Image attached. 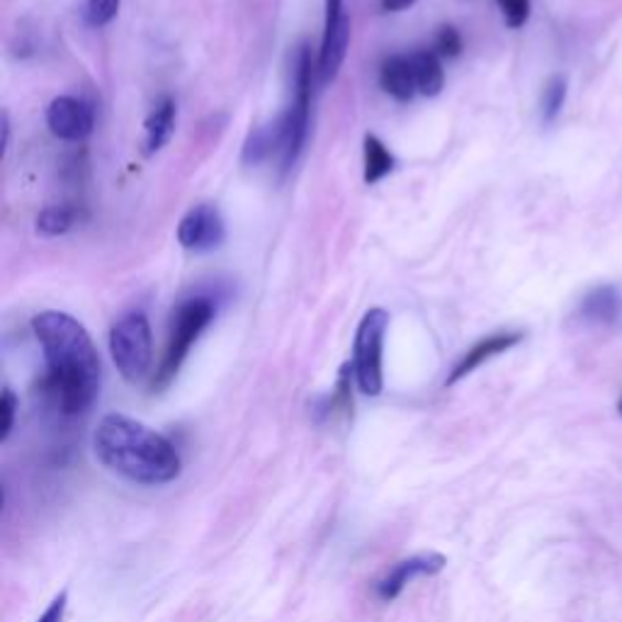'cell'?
<instances>
[{
    "label": "cell",
    "mask_w": 622,
    "mask_h": 622,
    "mask_svg": "<svg viewBox=\"0 0 622 622\" xmlns=\"http://www.w3.org/2000/svg\"><path fill=\"white\" fill-rule=\"evenodd\" d=\"M389 326V314L384 309H370L362 316L352 346V375H356L362 394H382V350L384 334Z\"/></svg>",
    "instance_id": "obj_5"
},
{
    "label": "cell",
    "mask_w": 622,
    "mask_h": 622,
    "mask_svg": "<svg viewBox=\"0 0 622 622\" xmlns=\"http://www.w3.org/2000/svg\"><path fill=\"white\" fill-rule=\"evenodd\" d=\"M173 129H176V103L170 101V97H164L149 115V119H146V154L161 151L168 139L173 137Z\"/></svg>",
    "instance_id": "obj_13"
},
{
    "label": "cell",
    "mask_w": 622,
    "mask_h": 622,
    "mask_svg": "<svg viewBox=\"0 0 622 622\" xmlns=\"http://www.w3.org/2000/svg\"><path fill=\"white\" fill-rule=\"evenodd\" d=\"M411 64H413V76H417V88L421 95L433 97L443 91L445 73L441 66V59H437L435 52L413 54Z\"/></svg>",
    "instance_id": "obj_14"
},
{
    "label": "cell",
    "mask_w": 622,
    "mask_h": 622,
    "mask_svg": "<svg viewBox=\"0 0 622 622\" xmlns=\"http://www.w3.org/2000/svg\"><path fill=\"white\" fill-rule=\"evenodd\" d=\"M380 85L384 88V93L394 97V101L409 103L411 97L419 93L411 56L394 54V56L384 59V64L380 68Z\"/></svg>",
    "instance_id": "obj_12"
},
{
    "label": "cell",
    "mask_w": 622,
    "mask_h": 622,
    "mask_svg": "<svg viewBox=\"0 0 622 622\" xmlns=\"http://www.w3.org/2000/svg\"><path fill=\"white\" fill-rule=\"evenodd\" d=\"M10 141V119H8V113H3V146H8Z\"/></svg>",
    "instance_id": "obj_25"
},
{
    "label": "cell",
    "mask_w": 622,
    "mask_h": 622,
    "mask_svg": "<svg viewBox=\"0 0 622 622\" xmlns=\"http://www.w3.org/2000/svg\"><path fill=\"white\" fill-rule=\"evenodd\" d=\"M340 18H346L344 3H340V0H326V24H324V28H334V24Z\"/></svg>",
    "instance_id": "obj_23"
},
{
    "label": "cell",
    "mask_w": 622,
    "mask_h": 622,
    "mask_svg": "<svg viewBox=\"0 0 622 622\" xmlns=\"http://www.w3.org/2000/svg\"><path fill=\"white\" fill-rule=\"evenodd\" d=\"M15 413H18V397L12 394V389H3L0 394V441H8L12 433V425H15Z\"/></svg>",
    "instance_id": "obj_19"
},
{
    "label": "cell",
    "mask_w": 622,
    "mask_h": 622,
    "mask_svg": "<svg viewBox=\"0 0 622 622\" xmlns=\"http://www.w3.org/2000/svg\"><path fill=\"white\" fill-rule=\"evenodd\" d=\"M618 413L622 417V397H620V401H618Z\"/></svg>",
    "instance_id": "obj_26"
},
{
    "label": "cell",
    "mask_w": 622,
    "mask_h": 622,
    "mask_svg": "<svg viewBox=\"0 0 622 622\" xmlns=\"http://www.w3.org/2000/svg\"><path fill=\"white\" fill-rule=\"evenodd\" d=\"M214 319V304L207 297H190L182 299L173 309V319H170V334L164 360L158 365L154 377V389L161 392L170 382L176 380L182 362H186L194 340L202 336V331Z\"/></svg>",
    "instance_id": "obj_3"
},
{
    "label": "cell",
    "mask_w": 622,
    "mask_h": 622,
    "mask_svg": "<svg viewBox=\"0 0 622 622\" xmlns=\"http://www.w3.org/2000/svg\"><path fill=\"white\" fill-rule=\"evenodd\" d=\"M523 340V334H494L482 338L477 346H472L462 360L455 365V370L450 372L445 384H455L460 380H465L467 375H472L477 368H482L484 362H489L492 358L502 356V352L510 350L514 346H518Z\"/></svg>",
    "instance_id": "obj_10"
},
{
    "label": "cell",
    "mask_w": 622,
    "mask_h": 622,
    "mask_svg": "<svg viewBox=\"0 0 622 622\" xmlns=\"http://www.w3.org/2000/svg\"><path fill=\"white\" fill-rule=\"evenodd\" d=\"M122 0H88L85 3V20L91 28H105L107 22H113Z\"/></svg>",
    "instance_id": "obj_18"
},
{
    "label": "cell",
    "mask_w": 622,
    "mask_h": 622,
    "mask_svg": "<svg viewBox=\"0 0 622 622\" xmlns=\"http://www.w3.org/2000/svg\"><path fill=\"white\" fill-rule=\"evenodd\" d=\"M447 559L437 552H425V555H417V557H409L404 562H399L389 574L377 583V595L384 603H392L394 599H399L401 591H404L409 583L417 579V577H435L441 574L445 569Z\"/></svg>",
    "instance_id": "obj_9"
},
{
    "label": "cell",
    "mask_w": 622,
    "mask_h": 622,
    "mask_svg": "<svg viewBox=\"0 0 622 622\" xmlns=\"http://www.w3.org/2000/svg\"><path fill=\"white\" fill-rule=\"evenodd\" d=\"M93 447L103 467L134 484L156 486L180 477L182 462L173 443L122 413H107L101 419L93 433Z\"/></svg>",
    "instance_id": "obj_2"
},
{
    "label": "cell",
    "mask_w": 622,
    "mask_h": 622,
    "mask_svg": "<svg viewBox=\"0 0 622 622\" xmlns=\"http://www.w3.org/2000/svg\"><path fill=\"white\" fill-rule=\"evenodd\" d=\"M417 0H382V10L387 12H401V10H407L411 8Z\"/></svg>",
    "instance_id": "obj_24"
},
{
    "label": "cell",
    "mask_w": 622,
    "mask_h": 622,
    "mask_svg": "<svg viewBox=\"0 0 622 622\" xmlns=\"http://www.w3.org/2000/svg\"><path fill=\"white\" fill-rule=\"evenodd\" d=\"M569 93V81L562 73H555V76L545 83L542 97H540V117L545 125H552V122L562 113V107L567 103Z\"/></svg>",
    "instance_id": "obj_16"
},
{
    "label": "cell",
    "mask_w": 622,
    "mask_h": 622,
    "mask_svg": "<svg viewBox=\"0 0 622 622\" xmlns=\"http://www.w3.org/2000/svg\"><path fill=\"white\" fill-rule=\"evenodd\" d=\"M66 603H68V593L61 591L56 599L49 603L46 611L42 613V618L36 622H64V613H66Z\"/></svg>",
    "instance_id": "obj_22"
},
{
    "label": "cell",
    "mask_w": 622,
    "mask_h": 622,
    "mask_svg": "<svg viewBox=\"0 0 622 622\" xmlns=\"http://www.w3.org/2000/svg\"><path fill=\"white\" fill-rule=\"evenodd\" d=\"M498 8L504 12V20L508 28H523L530 18V0H496Z\"/></svg>",
    "instance_id": "obj_20"
},
{
    "label": "cell",
    "mask_w": 622,
    "mask_h": 622,
    "mask_svg": "<svg viewBox=\"0 0 622 622\" xmlns=\"http://www.w3.org/2000/svg\"><path fill=\"white\" fill-rule=\"evenodd\" d=\"M226 239L224 219L214 204H198L180 219L178 243L192 253H210Z\"/></svg>",
    "instance_id": "obj_7"
},
{
    "label": "cell",
    "mask_w": 622,
    "mask_h": 622,
    "mask_svg": "<svg viewBox=\"0 0 622 622\" xmlns=\"http://www.w3.org/2000/svg\"><path fill=\"white\" fill-rule=\"evenodd\" d=\"M362 151H365V182L368 186H375V182H380L384 176L392 173L394 168V156L389 154L387 146L375 137V134H368L362 141Z\"/></svg>",
    "instance_id": "obj_15"
},
{
    "label": "cell",
    "mask_w": 622,
    "mask_h": 622,
    "mask_svg": "<svg viewBox=\"0 0 622 622\" xmlns=\"http://www.w3.org/2000/svg\"><path fill=\"white\" fill-rule=\"evenodd\" d=\"M348 42H350L348 18H340L334 28H324L319 66H316V71H319V76H321V83H328L338 76V71H340V66H344L346 54H348Z\"/></svg>",
    "instance_id": "obj_11"
},
{
    "label": "cell",
    "mask_w": 622,
    "mask_h": 622,
    "mask_svg": "<svg viewBox=\"0 0 622 622\" xmlns=\"http://www.w3.org/2000/svg\"><path fill=\"white\" fill-rule=\"evenodd\" d=\"M46 125L59 139L83 141L91 137V131L95 127V117L88 103H83L78 97L71 95H61L54 97L52 105L46 109Z\"/></svg>",
    "instance_id": "obj_8"
},
{
    "label": "cell",
    "mask_w": 622,
    "mask_h": 622,
    "mask_svg": "<svg viewBox=\"0 0 622 622\" xmlns=\"http://www.w3.org/2000/svg\"><path fill=\"white\" fill-rule=\"evenodd\" d=\"M73 222H76V214H73V210L54 204V207H46V210H42L40 217H36V231L44 236H61L73 226Z\"/></svg>",
    "instance_id": "obj_17"
},
{
    "label": "cell",
    "mask_w": 622,
    "mask_h": 622,
    "mask_svg": "<svg viewBox=\"0 0 622 622\" xmlns=\"http://www.w3.org/2000/svg\"><path fill=\"white\" fill-rule=\"evenodd\" d=\"M462 52V36L455 28H441V32L435 34V54L437 56H460Z\"/></svg>",
    "instance_id": "obj_21"
},
{
    "label": "cell",
    "mask_w": 622,
    "mask_h": 622,
    "mask_svg": "<svg viewBox=\"0 0 622 622\" xmlns=\"http://www.w3.org/2000/svg\"><path fill=\"white\" fill-rule=\"evenodd\" d=\"M109 356L127 382H141L154 362V338L149 319L141 312H131L109 331Z\"/></svg>",
    "instance_id": "obj_4"
},
{
    "label": "cell",
    "mask_w": 622,
    "mask_h": 622,
    "mask_svg": "<svg viewBox=\"0 0 622 622\" xmlns=\"http://www.w3.org/2000/svg\"><path fill=\"white\" fill-rule=\"evenodd\" d=\"M32 331L46 360L44 392L66 417L83 413L101 392V356L88 331L64 312L36 314Z\"/></svg>",
    "instance_id": "obj_1"
},
{
    "label": "cell",
    "mask_w": 622,
    "mask_h": 622,
    "mask_svg": "<svg viewBox=\"0 0 622 622\" xmlns=\"http://www.w3.org/2000/svg\"><path fill=\"white\" fill-rule=\"evenodd\" d=\"M574 319L593 331H622V285L603 283L591 287L574 309Z\"/></svg>",
    "instance_id": "obj_6"
}]
</instances>
